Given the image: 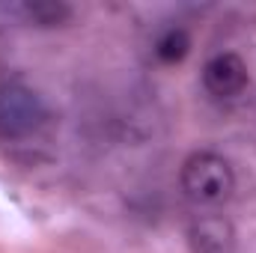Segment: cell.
<instances>
[{
  "mask_svg": "<svg viewBox=\"0 0 256 253\" xmlns=\"http://www.w3.org/2000/svg\"><path fill=\"white\" fill-rule=\"evenodd\" d=\"M155 51H158V57H161V60H167V63L182 60V57H185V51H188V36H185L182 30H167V33L158 39Z\"/></svg>",
  "mask_w": 256,
  "mask_h": 253,
  "instance_id": "6",
  "label": "cell"
},
{
  "mask_svg": "<svg viewBox=\"0 0 256 253\" xmlns=\"http://www.w3.org/2000/svg\"><path fill=\"white\" fill-rule=\"evenodd\" d=\"M15 12L24 18V24H33V27H57L72 15V9L63 3H21L15 6Z\"/></svg>",
  "mask_w": 256,
  "mask_h": 253,
  "instance_id": "5",
  "label": "cell"
},
{
  "mask_svg": "<svg viewBox=\"0 0 256 253\" xmlns=\"http://www.w3.org/2000/svg\"><path fill=\"white\" fill-rule=\"evenodd\" d=\"M202 86L214 98H236L248 86V66L238 54H214L202 66Z\"/></svg>",
  "mask_w": 256,
  "mask_h": 253,
  "instance_id": "3",
  "label": "cell"
},
{
  "mask_svg": "<svg viewBox=\"0 0 256 253\" xmlns=\"http://www.w3.org/2000/svg\"><path fill=\"white\" fill-rule=\"evenodd\" d=\"M191 253H236V230L224 214H196L188 226Z\"/></svg>",
  "mask_w": 256,
  "mask_h": 253,
  "instance_id": "4",
  "label": "cell"
},
{
  "mask_svg": "<svg viewBox=\"0 0 256 253\" xmlns=\"http://www.w3.org/2000/svg\"><path fill=\"white\" fill-rule=\"evenodd\" d=\"M48 120L42 96L24 80L0 84V140H24L36 134Z\"/></svg>",
  "mask_w": 256,
  "mask_h": 253,
  "instance_id": "2",
  "label": "cell"
},
{
  "mask_svg": "<svg viewBox=\"0 0 256 253\" xmlns=\"http://www.w3.org/2000/svg\"><path fill=\"white\" fill-rule=\"evenodd\" d=\"M179 185L185 200L196 208H218L236 190V173L230 161L218 152H194L182 164Z\"/></svg>",
  "mask_w": 256,
  "mask_h": 253,
  "instance_id": "1",
  "label": "cell"
}]
</instances>
